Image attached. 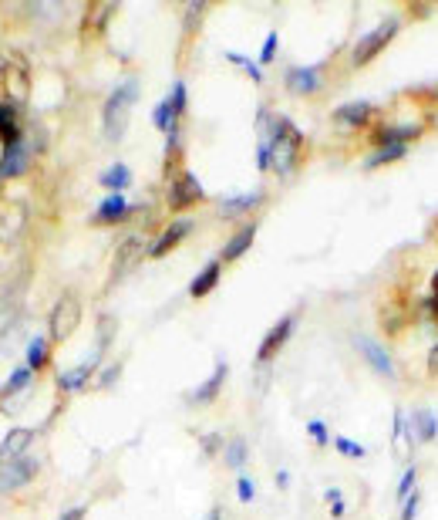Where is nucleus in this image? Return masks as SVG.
I'll return each mask as SVG.
<instances>
[{"label":"nucleus","instance_id":"9d476101","mask_svg":"<svg viewBox=\"0 0 438 520\" xmlns=\"http://www.w3.org/2000/svg\"><path fill=\"white\" fill-rule=\"evenodd\" d=\"M27 166V145L17 139V142L7 145V152H4V162H0V176H21Z\"/></svg>","mask_w":438,"mask_h":520},{"label":"nucleus","instance_id":"c756f323","mask_svg":"<svg viewBox=\"0 0 438 520\" xmlns=\"http://www.w3.org/2000/svg\"><path fill=\"white\" fill-rule=\"evenodd\" d=\"M422 504V494H408L405 496V510H401V520H415V510Z\"/></svg>","mask_w":438,"mask_h":520},{"label":"nucleus","instance_id":"aec40b11","mask_svg":"<svg viewBox=\"0 0 438 520\" xmlns=\"http://www.w3.org/2000/svg\"><path fill=\"white\" fill-rule=\"evenodd\" d=\"M405 156V142H391V145H381L374 156H368V166H385V162H395V159Z\"/></svg>","mask_w":438,"mask_h":520},{"label":"nucleus","instance_id":"393cba45","mask_svg":"<svg viewBox=\"0 0 438 520\" xmlns=\"http://www.w3.org/2000/svg\"><path fill=\"white\" fill-rule=\"evenodd\" d=\"M0 132H4L7 145L17 142V132H14V112L7 108V105H0Z\"/></svg>","mask_w":438,"mask_h":520},{"label":"nucleus","instance_id":"4c0bfd02","mask_svg":"<svg viewBox=\"0 0 438 520\" xmlns=\"http://www.w3.org/2000/svg\"><path fill=\"white\" fill-rule=\"evenodd\" d=\"M81 517H85V507H71L61 520H81Z\"/></svg>","mask_w":438,"mask_h":520},{"label":"nucleus","instance_id":"1a4fd4ad","mask_svg":"<svg viewBox=\"0 0 438 520\" xmlns=\"http://www.w3.org/2000/svg\"><path fill=\"white\" fill-rule=\"evenodd\" d=\"M287 85L300 95H310V91L321 88V75H317V68H290L287 71Z\"/></svg>","mask_w":438,"mask_h":520},{"label":"nucleus","instance_id":"0eeeda50","mask_svg":"<svg viewBox=\"0 0 438 520\" xmlns=\"http://www.w3.org/2000/svg\"><path fill=\"white\" fill-rule=\"evenodd\" d=\"M354 345H358V351H361L364 358H368V365H371L378 375H395V368H391V358H388V351L378 345L374 338H364V335H354Z\"/></svg>","mask_w":438,"mask_h":520},{"label":"nucleus","instance_id":"4468645a","mask_svg":"<svg viewBox=\"0 0 438 520\" xmlns=\"http://www.w3.org/2000/svg\"><path fill=\"white\" fill-rule=\"evenodd\" d=\"M216 281H219V260H213V264H206L203 271L196 274V281L189 284V294L193 298H206L209 291L216 287Z\"/></svg>","mask_w":438,"mask_h":520},{"label":"nucleus","instance_id":"cd10ccee","mask_svg":"<svg viewBox=\"0 0 438 520\" xmlns=\"http://www.w3.org/2000/svg\"><path fill=\"white\" fill-rule=\"evenodd\" d=\"M27 382H31V368H17L11 378H7V385H4V392H14V389H24Z\"/></svg>","mask_w":438,"mask_h":520},{"label":"nucleus","instance_id":"6e6552de","mask_svg":"<svg viewBox=\"0 0 438 520\" xmlns=\"http://www.w3.org/2000/svg\"><path fill=\"white\" fill-rule=\"evenodd\" d=\"M31 440H34V432L31 430H11L7 436H4V442H0V463H14V459H21V453L31 446Z\"/></svg>","mask_w":438,"mask_h":520},{"label":"nucleus","instance_id":"412c9836","mask_svg":"<svg viewBox=\"0 0 438 520\" xmlns=\"http://www.w3.org/2000/svg\"><path fill=\"white\" fill-rule=\"evenodd\" d=\"M257 203H260V193L233 196V199H223V207H219V213H226V217H233V213H243V209L257 207Z\"/></svg>","mask_w":438,"mask_h":520},{"label":"nucleus","instance_id":"58836bf2","mask_svg":"<svg viewBox=\"0 0 438 520\" xmlns=\"http://www.w3.org/2000/svg\"><path fill=\"white\" fill-rule=\"evenodd\" d=\"M277 487H290V473H287V469L277 473Z\"/></svg>","mask_w":438,"mask_h":520},{"label":"nucleus","instance_id":"a878e982","mask_svg":"<svg viewBox=\"0 0 438 520\" xmlns=\"http://www.w3.org/2000/svg\"><path fill=\"white\" fill-rule=\"evenodd\" d=\"M226 61H233V65H243L246 71H250V78L263 81V71L257 68V61H250V58H243V54H236V51H226Z\"/></svg>","mask_w":438,"mask_h":520},{"label":"nucleus","instance_id":"72a5a7b5","mask_svg":"<svg viewBox=\"0 0 438 520\" xmlns=\"http://www.w3.org/2000/svg\"><path fill=\"white\" fill-rule=\"evenodd\" d=\"M236 494H240L243 504H250V500H253V483L246 480V477H240V483H236Z\"/></svg>","mask_w":438,"mask_h":520},{"label":"nucleus","instance_id":"dca6fc26","mask_svg":"<svg viewBox=\"0 0 438 520\" xmlns=\"http://www.w3.org/2000/svg\"><path fill=\"white\" fill-rule=\"evenodd\" d=\"M368 115H371V105L368 102H348L334 112L337 122H348V125H361V122H368Z\"/></svg>","mask_w":438,"mask_h":520},{"label":"nucleus","instance_id":"4be33fe9","mask_svg":"<svg viewBox=\"0 0 438 520\" xmlns=\"http://www.w3.org/2000/svg\"><path fill=\"white\" fill-rule=\"evenodd\" d=\"M129 182H132V172H129V166H122V162L112 166V170L102 176V186H108V189H125Z\"/></svg>","mask_w":438,"mask_h":520},{"label":"nucleus","instance_id":"2f4dec72","mask_svg":"<svg viewBox=\"0 0 438 520\" xmlns=\"http://www.w3.org/2000/svg\"><path fill=\"white\" fill-rule=\"evenodd\" d=\"M412 487H415V469H405V477H401V483H398V496H401V500L412 494Z\"/></svg>","mask_w":438,"mask_h":520},{"label":"nucleus","instance_id":"7ed1b4c3","mask_svg":"<svg viewBox=\"0 0 438 520\" xmlns=\"http://www.w3.org/2000/svg\"><path fill=\"white\" fill-rule=\"evenodd\" d=\"M78 318H81V311H78V301L71 298V294H65V298L54 304L51 311V338H65V335H71L78 325Z\"/></svg>","mask_w":438,"mask_h":520},{"label":"nucleus","instance_id":"20e7f679","mask_svg":"<svg viewBox=\"0 0 438 520\" xmlns=\"http://www.w3.org/2000/svg\"><path fill=\"white\" fill-rule=\"evenodd\" d=\"M203 199V186L196 180L193 172H182L179 180L172 182V193H169V207L172 209H182V207H193Z\"/></svg>","mask_w":438,"mask_h":520},{"label":"nucleus","instance_id":"bb28decb","mask_svg":"<svg viewBox=\"0 0 438 520\" xmlns=\"http://www.w3.org/2000/svg\"><path fill=\"white\" fill-rule=\"evenodd\" d=\"M243 459H246V442L243 440H233L230 449H226V463L240 469V467H243Z\"/></svg>","mask_w":438,"mask_h":520},{"label":"nucleus","instance_id":"423d86ee","mask_svg":"<svg viewBox=\"0 0 438 520\" xmlns=\"http://www.w3.org/2000/svg\"><path fill=\"white\" fill-rule=\"evenodd\" d=\"M34 473H38V459L21 456V459H14V463L4 467V473H0V490H17V487H24Z\"/></svg>","mask_w":438,"mask_h":520},{"label":"nucleus","instance_id":"b1692460","mask_svg":"<svg viewBox=\"0 0 438 520\" xmlns=\"http://www.w3.org/2000/svg\"><path fill=\"white\" fill-rule=\"evenodd\" d=\"M334 446H337V453L351 456V459H361V456H368V449H364V446H358L354 440H348V436H337Z\"/></svg>","mask_w":438,"mask_h":520},{"label":"nucleus","instance_id":"f8f14e48","mask_svg":"<svg viewBox=\"0 0 438 520\" xmlns=\"http://www.w3.org/2000/svg\"><path fill=\"white\" fill-rule=\"evenodd\" d=\"M122 217H129V203H125L122 193H112L102 207H98V213H95L98 223H115V220H122Z\"/></svg>","mask_w":438,"mask_h":520},{"label":"nucleus","instance_id":"c85d7f7f","mask_svg":"<svg viewBox=\"0 0 438 520\" xmlns=\"http://www.w3.org/2000/svg\"><path fill=\"white\" fill-rule=\"evenodd\" d=\"M169 102H172V108H176V115L186 108V85H182V81L172 85V98H169Z\"/></svg>","mask_w":438,"mask_h":520},{"label":"nucleus","instance_id":"f3484780","mask_svg":"<svg viewBox=\"0 0 438 520\" xmlns=\"http://www.w3.org/2000/svg\"><path fill=\"white\" fill-rule=\"evenodd\" d=\"M412 426H415V436H418L422 442H428V440H435L438 436V419H435V412H428V409L425 412H422V409L415 412Z\"/></svg>","mask_w":438,"mask_h":520},{"label":"nucleus","instance_id":"ddd939ff","mask_svg":"<svg viewBox=\"0 0 438 520\" xmlns=\"http://www.w3.org/2000/svg\"><path fill=\"white\" fill-rule=\"evenodd\" d=\"M189 230H193V220H179V223H172V227H169L166 234H162V240H159V244L152 247V257H162V254H169V250L176 247V244H179L182 236L189 234Z\"/></svg>","mask_w":438,"mask_h":520},{"label":"nucleus","instance_id":"9b49d317","mask_svg":"<svg viewBox=\"0 0 438 520\" xmlns=\"http://www.w3.org/2000/svg\"><path fill=\"white\" fill-rule=\"evenodd\" d=\"M253 236H257V227H253V223H246V227H240V230H236V236H233L230 244L223 247V260H236V257H243L246 250H250V244H253Z\"/></svg>","mask_w":438,"mask_h":520},{"label":"nucleus","instance_id":"473e14b6","mask_svg":"<svg viewBox=\"0 0 438 520\" xmlns=\"http://www.w3.org/2000/svg\"><path fill=\"white\" fill-rule=\"evenodd\" d=\"M273 54H277V34H270V38H267V44H263V54H260V61H263V65H270Z\"/></svg>","mask_w":438,"mask_h":520},{"label":"nucleus","instance_id":"39448f33","mask_svg":"<svg viewBox=\"0 0 438 520\" xmlns=\"http://www.w3.org/2000/svg\"><path fill=\"white\" fill-rule=\"evenodd\" d=\"M290 331H294V314L280 318V321L270 328V335L263 338V345H260V351H257V365H267V362H270L273 355L280 351V345L290 338Z\"/></svg>","mask_w":438,"mask_h":520},{"label":"nucleus","instance_id":"7c9ffc66","mask_svg":"<svg viewBox=\"0 0 438 520\" xmlns=\"http://www.w3.org/2000/svg\"><path fill=\"white\" fill-rule=\"evenodd\" d=\"M307 432H310V436H314L317 442H327V426H324L321 419H310V422H307Z\"/></svg>","mask_w":438,"mask_h":520},{"label":"nucleus","instance_id":"5701e85b","mask_svg":"<svg viewBox=\"0 0 438 520\" xmlns=\"http://www.w3.org/2000/svg\"><path fill=\"white\" fill-rule=\"evenodd\" d=\"M44 362H48V341H44V338L31 341V348H27V368H31V372H38Z\"/></svg>","mask_w":438,"mask_h":520},{"label":"nucleus","instance_id":"f257e3e1","mask_svg":"<svg viewBox=\"0 0 438 520\" xmlns=\"http://www.w3.org/2000/svg\"><path fill=\"white\" fill-rule=\"evenodd\" d=\"M135 98H139V81L129 78L125 85H118V88L112 91V98L105 102V135H108L112 142H118V139L125 135L129 112H132V105H135Z\"/></svg>","mask_w":438,"mask_h":520},{"label":"nucleus","instance_id":"f704fd0d","mask_svg":"<svg viewBox=\"0 0 438 520\" xmlns=\"http://www.w3.org/2000/svg\"><path fill=\"white\" fill-rule=\"evenodd\" d=\"M118 372H122V365H115V368H108V372L102 375V385H112V382L118 378Z\"/></svg>","mask_w":438,"mask_h":520},{"label":"nucleus","instance_id":"2eb2a0df","mask_svg":"<svg viewBox=\"0 0 438 520\" xmlns=\"http://www.w3.org/2000/svg\"><path fill=\"white\" fill-rule=\"evenodd\" d=\"M223 378H226V362H216V372H213V375H209L206 382L196 389L193 399H196V402H213V399H216V392H219V385H223Z\"/></svg>","mask_w":438,"mask_h":520},{"label":"nucleus","instance_id":"c9c22d12","mask_svg":"<svg viewBox=\"0 0 438 520\" xmlns=\"http://www.w3.org/2000/svg\"><path fill=\"white\" fill-rule=\"evenodd\" d=\"M401 430H405V419H401V412H395V426H391V440H398Z\"/></svg>","mask_w":438,"mask_h":520},{"label":"nucleus","instance_id":"a211bd4d","mask_svg":"<svg viewBox=\"0 0 438 520\" xmlns=\"http://www.w3.org/2000/svg\"><path fill=\"white\" fill-rule=\"evenodd\" d=\"M91 372H95V358H91V362H85V365H81V368H75V372H68V375H61V378H58V385H61V389H65V392H71V389H81V385L88 382V375H91Z\"/></svg>","mask_w":438,"mask_h":520},{"label":"nucleus","instance_id":"e433bc0d","mask_svg":"<svg viewBox=\"0 0 438 520\" xmlns=\"http://www.w3.org/2000/svg\"><path fill=\"white\" fill-rule=\"evenodd\" d=\"M324 500H331V507H337V504H341V490H334V487H331V490L324 494Z\"/></svg>","mask_w":438,"mask_h":520},{"label":"nucleus","instance_id":"6ab92c4d","mask_svg":"<svg viewBox=\"0 0 438 520\" xmlns=\"http://www.w3.org/2000/svg\"><path fill=\"white\" fill-rule=\"evenodd\" d=\"M176 108H172V102H159L155 105V112H152V122H155V129H162V132H176Z\"/></svg>","mask_w":438,"mask_h":520},{"label":"nucleus","instance_id":"f03ea898","mask_svg":"<svg viewBox=\"0 0 438 520\" xmlns=\"http://www.w3.org/2000/svg\"><path fill=\"white\" fill-rule=\"evenodd\" d=\"M398 34V17H388V21H381V24L374 27L371 34H364L361 41H358V48H354V65H364V61H371L374 54L385 48L388 41Z\"/></svg>","mask_w":438,"mask_h":520}]
</instances>
